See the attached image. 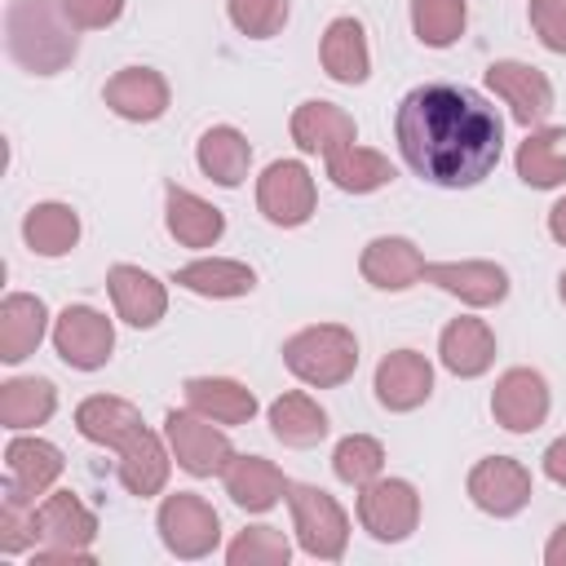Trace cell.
I'll return each mask as SVG.
<instances>
[{
	"label": "cell",
	"mask_w": 566,
	"mask_h": 566,
	"mask_svg": "<svg viewBox=\"0 0 566 566\" xmlns=\"http://www.w3.org/2000/svg\"><path fill=\"white\" fill-rule=\"evenodd\" d=\"M75 429H80V438H88L97 447H111L119 455L146 429V420H142V411L133 402L111 398V394H93V398H84L75 407Z\"/></svg>",
	"instance_id": "obj_24"
},
{
	"label": "cell",
	"mask_w": 566,
	"mask_h": 566,
	"mask_svg": "<svg viewBox=\"0 0 566 566\" xmlns=\"http://www.w3.org/2000/svg\"><path fill=\"white\" fill-rule=\"evenodd\" d=\"M106 292L115 301V314L128 327H155L168 314V287L142 265H128V261L111 265L106 270Z\"/></svg>",
	"instance_id": "obj_18"
},
{
	"label": "cell",
	"mask_w": 566,
	"mask_h": 566,
	"mask_svg": "<svg viewBox=\"0 0 566 566\" xmlns=\"http://www.w3.org/2000/svg\"><path fill=\"white\" fill-rule=\"evenodd\" d=\"M548 380L535 367H509L491 389V416L509 433H535L548 420Z\"/></svg>",
	"instance_id": "obj_14"
},
{
	"label": "cell",
	"mask_w": 566,
	"mask_h": 566,
	"mask_svg": "<svg viewBox=\"0 0 566 566\" xmlns=\"http://www.w3.org/2000/svg\"><path fill=\"white\" fill-rule=\"evenodd\" d=\"M270 433L283 442V447H318L327 438V411L301 394V389H287L270 402Z\"/></svg>",
	"instance_id": "obj_31"
},
{
	"label": "cell",
	"mask_w": 566,
	"mask_h": 566,
	"mask_svg": "<svg viewBox=\"0 0 566 566\" xmlns=\"http://www.w3.org/2000/svg\"><path fill=\"white\" fill-rule=\"evenodd\" d=\"M221 482H226V495H230L243 513H270L279 500H287V478H283V469H279L274 460H265V455H239V451H234V460L226 464Z\"/></svg>",
	"instance_id": "obj_21"
},
{
	"label": "cell",
	"mask_w": 566,
	"mask_h": 566,
	"mask_svg": "<svg viewBox=\"0 0 566 566\" xmlns=\"http://www.w3.org/2000/svg\"><path fill=\"white\" fill-rule=\"evenodd\" d=\"M287 557H292V539L279 526H248L226 548L230 566H287Z\"/></svg>",
	"instance_id": "obj_38"
},
{
	"label": "cell",
	"mask_w": 566,
	"mask_h": 566,
	"mask_svg": "<svg viewBox=\"0 0 566 566\" xmlns=\"http://www.w3.org/2000/svg\"><path fill=\"white\" fill-rule=\"evenodd\" d=\"M314 203H318V190H314V177L301 159H274L256 177V208L270 226L296 230L314 217Z\"/></svg>",
	"instance_id": "obj_9"
},
{
	"label": "cell",
	"mask_w": 566,
	"mask_h": 566,
	"mask_svg": "<svg viewBox=\"0 0 566 566\" xmlns=\"http://www.w3.org/2000/svg\"><path fill=\"white\" fill-rule=\"evenodd\" d=\"M424 283L460 296L473 310H491L509 296V274L495 261H429L424 265Z\"/></svg>",
	"instance_id": "obj_17"
},
{
	"label": "cell",
	"mask_w": 566,
	"mask_h": 566,
	"mask_svg": "<svg viewBox=\"0 0 566 566\" xmlns=\"http://www.w3.org/2000/svg\"><path fill=\"white\" fill-rule=\"evenodd\" d=\"M424 256H420V248L411 243V239H402V234H380V239H371L367 248H363V256H358V270H363V279L371 283V287H380V292H407L411 283H420L424 279Z\"/></svg>",
	"instance_id": "obj_20"
},
{
	"label": "cell",
	"mask_w": 566,
	"mask_h": 566,
	"mask_svg": "<svg viewBox=\"0 0 566 566\" xmlns=\"http://www.w3.org/2000/svg\"><path fill=\"white\" fill-rule=\"evenodd\" d=\"M22 239L35 256H66L75 243H80V212L71 203H35L27 217H22Z\"/></svg>",
	"instance_id": "obj_33"
},
{
	"label": "cell",
	"mask_w": 566,
	"mask_h": 566,
	"mask_svg": "<svg viewBox=\"0 0 566 566\" xmlns=\"http://www.w3.org/2000/svg\"><path fill=\"white\" fill-rule=\"evenodd\" d=\"M358 522L380 544H402L420 526V495L407 478H376L358 486Z\"/></svg>",
	"instance_id": "obj_8"
},
{
	"label": "cell",
	"mask_w": 566,
	"mask_h": 566,
	"mask_svg": "<svg viewBox=\"0 0 566 566\" xmlns=\"http://www.w3.org/2000/svg\"><path fill=\"white\" fill-rule=\"evenodd\" d=\"M164 221H168V234L181 248H212L226 234L221 208H212L208 199H199L195 190H186L177 181L164 186Z\"/></svg>",
	"instance_id": "obj_23"
},
{
	"label": "cell",
	"mask_w": 566,
	"mask_h": 566,
	"mask_svg": "<svg viewBox=\"0 0 566 566\" xmlns=\"http://www.w3.org/2000/svg\"><path fill=\"white\" fill-rule=\"evenodd\" d=\"M292 142L305 150V155H336V150H345V146H354V137H358V128H354V115L345 111V106H336V102H323V97H314V102H301L296 111H292Z\"/></svg>",
	"instance_id": "obj_19"
},
{
	"label": "cell",
	"mask_w": 566,
	"mask_h": 566,
	"mask_svg": "<svg viewBox=\"0 0 566 566\" xmlns=\"http://www.w3.org/2000/svg\"><path fill=\"white\" fill-rule=\"evenodd\" d=\"M438 358H442V367H447L451 376L473 380V376L491 371V363H495V332H491L482 318L460 314V318H451V323L442 327V336H438Z\"/></svg>",
	"instance_id": "obj_22"
},
{
	"label": "cell",
	"mask_w": 566,
	"mask_h": 566,
	"mask_svg": "<svg viewBox=\"0 0 566 566\" xmlns=\"http://www.w3.org/2000/svg\"><path fill=\"white\" fill-rule=\"evenodd\" d=\"M371 389L385 411H416L433 394V363L420 349H394L376 363Z\"/></svg>",
	"instance_id": "obj_15"
},
{
	"label": "cell",
	"mask_w": 566,
	"mask_h": 566,
	"mask_svg": "<svg viewBox=\"0 0 566 566\" xmlns=\"http://www.w3.org/2000/svg\"><path fill=\"white\" fill-rule=\"evenodd\" d=\"M557 296H562V305H566V270H562V279H557Z\"/></svg>",
	"instance_id": "obj_46"
},
{
	"label": "cell",
	"mask_w": 566,
	"mask_h": 566,
	"mask_svg": "<svg viewBox=\"0 0 566 566\" xmlns=\"http://www.w3.org/2000/svg\"><path fill=\"white\" fill-rule=\"evenodd\" d=\"M62 469H66V460H62V451L53 442H44V438H9V447H4V500L35 504L40 495L53 491Z\"/></svg>",
	"instance_id": "obj_13"
},
{
	"label": "cell",
	"mask_w": 566,
	"mask_h": 566,
	"mask_svg": "<svg viewBox=\"0 0 566 566\" xmlns=\"http://www.w3.org/2000/svg\"><path fill=\"white\" fill-rule=\"evenodd\" d=\"M66 18L80 27V31H102L111 22H119L124 13V0H62Z\"/></svg>",
	"instance_id": "obj_42"
},
{
	"label": "cell",
	"mask_w": 566,
	"mask_h": 566,
	"mask_svg": "<svg viewBox=\"0 0 566 566\" xmlns=\"http://www.w3.org/2000/svg\"><path fill=\"white\" fill-rule=\"evenodd\" d=\"M394 142L402 164L442 190L482 186L504 150L500 111L464 84H420L394 111Z\"/></svg>",
	"instance_id": "obj_1"
},
{
	"label": "cell",
	"mask_w": 566,
	"mask_h": 566,
	"mask_svg": "<svg viewBox=\"0 0 566 566\" xmlns=\"http://www.w3.org/2000/svg\"><path fill=\"white\" fill-rule=\"evenodd\" d=\"M544 478L566 491V433L548 442V451H544Z\"/></svg>",
	"instance_id": "obj_43"
},
{
	"label": "cell",
	"mask_w": 566,
	"mask_h": 566,
	"mask_svg": "<svg viewBox=\"0 0 566 566\" xmlns=\"http://www.w3.org/2000/svg\"><path fill=\"white\" fill-rule=\"evenodd\" d=\"M318 62L336 84H363L371 75V49L358 18H332L318 44Z\"/></svg>",
	"instance_id": "obj_26"
},
{
	"label": "cell",
	"mask_w": 566,
	"mask_h": 566,
	"mask_svg": "<svg viewBox=\"0 0 566 566\" xmlns=\"http://www.w3.org/2000/svg\"><path fill=\"white\" fill-rule=\"evenodd\" d=\"M548 234H553V239L566 248V195H562V199L548 208Z\"/></svg>",
	"instance_id": "obj_45"
},
{
	"label": "cell",
	"mask_w": 566,
	"mask_h": 566,
	"mask_svg": "<svg viewBox=\"0 0 566 566\" xmlns=\"http://www.w3.org/2000/svg\"><path fill=\"white\" fill-rule=\"evenodd\" d=\"M486 84H491V93L513 111V119H517L526 133L539 128V124L548 119V111H553V84H548V75H544L539 66H531V62L500 57V62L486 66Z\"/></svg>",
	"instance_id": "obj_12"
},
{
	"label": "cell",
	"mask_w": 566,
	"mask_h": 566,
	"mask_svg": "<svg viewBox=\"0 0 566 566\" xmlns=\"http://www.w3.org/2000/svg\"><path fill=\"white\" fill-rule=\"evenodd\" d=\"M53 349L66 367L75 371H97L111 363L115 349V327L106 314H97L93 305H66L53 318Z\"/></svg>",
	"instance_id": "obj_10"
},
{
	"label": "cell",
	"mask_w": 566,
	"mask_h": 566,
	"mask_svg": "<svg viewBox=\"0 0 566 566\" xmlns=\"http://www.w3.org/2000/svg\"><path fill=\"white\" fill-rule=\"evenodd\" d=\"M283 367L314 385V389H336L354 376L358 367V340L349 327L340 323H314V327H301L283 340Z\"/></svg>",
	"instance_id": "obj_3"
},
{
	"label": "cell",
	"mask_w": 566,
	"mask_h": 566,
	"mask_svg": "<svg viewBox=\"0 0 566 566\" xmlns=\"http://www.w3.org/2000/svg\"><path fill=\"white\" fill-rule=\"evenodd\" d=\"M544 562H548V566H566V522L548 535V544H544Z\"/></svg>",
	"instance_id": "obj_44"
},
{
	"label": "cell",
	"mask_w": 566,
	"mask_h": 566,
	"mask_svg": "<svg viewBox=\"0 0 566 566\" xmlns=\"http://www.w3.org/2000/svg\"><path fill=\"white\" fill-rule=\"evenodd\" d=\"M469 4L464 0H411V31L429 49H447L464 35Z\"/></svg>",
	"instance_id": "obj_36"
},
{
	"label": "cell",
	"mask_w": 566,
	"mask_h": 566,
	"mask_svg": "<svg viewBox=\"0 0 566 566\" xmlns=\"http://www.w3.org/2000/svg\"><path fill=\"white\" fill-rule=\"evenodd\" d=\"M40 544V531H35V504H18V500H4L0 504V553L18 557L27 548Z\"/></svg>",
	"instance_id": "obj_40"
},
{
	"label": "cell",
	"mask_w": 566,
	"mask_h": 566,
	"mask_svg": "<svg viewBox=\"0 0 566 566\" xmlns=\"http://www.w3.org/2000/svg\"><path fill=\"white\" fill-rule=\"evenodd\" d=\"M49 332V305L31 292H9L0 301V363H22L40 349Z\"/></svg>",
	"instance_id": "obj_25"
},
{
	"label": "cell",
	"mask_w": 566,
	"mask_h": 566,
	"mask_svg": "<svg viewBox=\"0 0 566 566\" xmlns=\"http://www.w3.org/2000/svg\"><path fill=\"white\" fill-rule=\"evenodd\" d=\"M464 491L491 517H517L531 504V495H535L531 469L522 460H513V455H486V460H478L469 469V478H464Z\"/></svg>",
	"instance_id": "obj_11"
},
{
	"label": "cell",
	"mask_w": 566,
	"mask_h": 566,
	"mask_svg": "<svg viewBox=\"0 0 566 566\" xmlns=\"http://www.w3.org/2000/svg\"><path fill=\"white\" fill-rule=\"evenodd\" d=\"M57 411V389L44 376H13L0 385V424L4 429H35Z\"/></svg>",
	"instance_id": "obj_34"
},
{
	"label": "cell",
	"mask_w": 566,
	"mask_h": 566,
	"mask_svg": "<svg viewBox=\"0 0 566 566\" xmlns=\"http://www.w3.org/2000/svg\"><path fill=\"white\" fill-rule=\"evenodd\" d=\"M164 438H168V451L177 460V469H186L190 478H212V473H226V464L234 460V447L226 438V429L199 411H168L164 416Z\"/></svg>",
	"instance_id": "obj_7"
},
{
	"label": "cell",
	"mask_w": 566,
	"mask_h": 566,
	"mask_svg": "<svg viewBox=\"0 0 566 566\" xmlns=\"http://www.w3.org/2000/svg\"><path fill=\"white\" fill-rule=\"evenodd\" d=\"M526 18L548 53H566V0H531Z\"/></svg>",
	"instance_id": "obj_41"
},
{
	"label": "cell",
	"mask_w": 566,
	"mask_h": 566,
	"mask_svg": "<svg viewBox=\"0 0 566 566\" xmlns=\"http://www.w3.org/2000/svg\"><path fill=\"white\" fill-rule=\"evenodd\" d=\"M9 57L31 75H57L80 53V27L66 18L62 0H9L4 9Z\"/></svg>",
	"instance_id": "obj_2"
},
{
	"label": "cell",
	"mask_w": 566,
	"mask_h": 566,
	"mask_svg": "<svg viewBox=\"0 0 566 566\" xmlns=\"http://www.w3.org/2000/svg\"><path fill=\"white\" fill-rule=\"evenodd\" d=\"M172 283L195 292V296H212V301H230V296H248L256 287V274L248 261H230V256H199L181 270H172Z\"/></svg>",
	"instance_id": "obj_30"
},
{
	"label": "cell",
	"mask_w": 566,
	"mask_h": 566,
	"mask_svg": "<svg viewBox=\"0 0 566 566\" xmlns=\"http://www.w3.org/2000/svg\"><path fill=\"white\" fill-rule=\"evenodd\" d=\"M186 407L217 424H248L256 416V394L230 376H190L181 385Z\"/></svg>",
	"instance_id": "obj_27"
},
{
	"label": "cell",
	"mask_w": 566,
	"mask_h": 566,
	"mask_svg": "<svg viewBox=\"0 0 566 566\" xmlns=\"http://www.w3.org/2000/svg\"><path fill=\"white\" fill-rule=\"evenodd\" d=\"M517 177L531 190H553L566 181V128H531L517 146Z\"/></svg>",
	"instance_id": "obj_32"
},
{
	"label": "cell",
	"mask_w": 566,
	"mask_h": 566,
	"mask_svg": "<svg viewBox=\"0 0 566 566\" xmlns=\"http://www.w3.org/2000/svg\"><path fill=\"white\" fill-rule=\"evenodd\" d=\"M35 562H93V539H97V517L75 491H53L35 504Z\"/></svg>",
	"instance_id": "obj_4"
},
{
	"label": "cell",
	"mask_w": 566,
	"mask_h": 566,
	"mask_svg": "<svg viewBox=\"0 0 566 566\" xmlns=\"http://www.w3.org/2000/svg\"><path fill=\"white\" fill-rule=\"evenodd\" d=\"M195 159H199V168H203L208 181L234 190V186L248 177V168H252V142H248L234 124H212V128L199 137Z\"/></svg>",
	"instance_id": "obj_29"
},
{
	"label": "cell",
	"mask_w": 566,
	"mask_h": 566,
	"mask_svg": "<svg viewBox=\"0 0 566 566\" xmlns=\"http://www.w3.org/2000/svg\"><path fill=\"white\" fill-rule=\"evenodd\" d=\"M168 438H159L155 429H142L124 451H119V482L128 495L150 500L168 486V469H172V451L164 447Z\"/></svg>",
	"instance_id": "obj_28"
},
{
	"label": "cell",
	"mask_w": 566,
	"mask_h": 566,
	"mask_svg": "<svg viewBox=\"0 0 566 566\" xmlns=\"http://www.w3.org/2000/svg\"><path fill=\"white\" fill-rule=\"evenodd\" d=\"M168 80L155 66H124L102 88V102L128 124H155L168 111Z\"/></svg>",
	"instance_id": "obj_16"
},
{
	"label": "cell",
	"mask_w": 566,
	"mask_h": 566,
	"mask_svg": "<svg viewBox=\"0 0 566 566\" xmlns=\"http://www.w3.org/2000/svg\"><path fill=\"white\" fill-rule=\"evenodd\" d=\"M332 473L345 486H367V482H376L385 473V447L371 433H349L332 451Z\"/></svg>",
	"instance_id": "obj_37"
},
{
	"label": "cell",
	"mask_w": 566,
	"mask_h": 566,
	"mask_svg": "<svg viewBox=\"0 0 566 566\" xmlns=\"http://www.w3.org/2000/svg\"><path fill=\"white\" fill-rule=\"evenodd\" d=\"M327 177L336 190L345 195H371L380 186L394 181V168L380 150H367V146H345L336 155H327Z\"/></svg>",
	"instance_id": "obj_35"
},
{
	"label": "cell",
	"mask_w": 566,
	"mask_h": 566,
	"mask_svg": "<svg viewBox=\"0 0 566 566\" xmlns=\"http://www.w3.org/2000/svg\"><path fill=\"white\" fill-rule=\"evenodd\" d=\"M155 526H159V539L172 557L181 562H199L208 557L217 544H221V517L217 509L195 495V491H177V495H164L159 513H155Z\"/></svg>",
	"instance_id": "obj_6"
},
{
	"label": "cell",
	"mask_w": 566,
	"mask_h": 566,
	"mask_svg": "<svg viewBox=\"0 0 566 566\" xmlns=\"http://www.w3.org/2000/svg\"><path fill=\"white\" fill-rule=\"evenodd\" d=\"M287 509H292V526H296L301 553H310L318 562H340L345 557L349 517L336 504V495H327L314 482H287Z\"/></svg>",
	"instance_id": "obj_5"
},
{
	"label": "cell",
	"mask_w": 566,
	"mask_h": 566,
	"mask_svg": "<svg viewBox=\"0 0 566 566\" xmlns=\"http://www.w3.org/2000/svg\"><path fill=\"white\" fill-rule=\"evenodd\" d=\"M230 22L239 27V35L248 40H270L283 31L287 22V0H226Z\"/></svg>",
	"instance_id": "obj_39"
}]
</instances>
